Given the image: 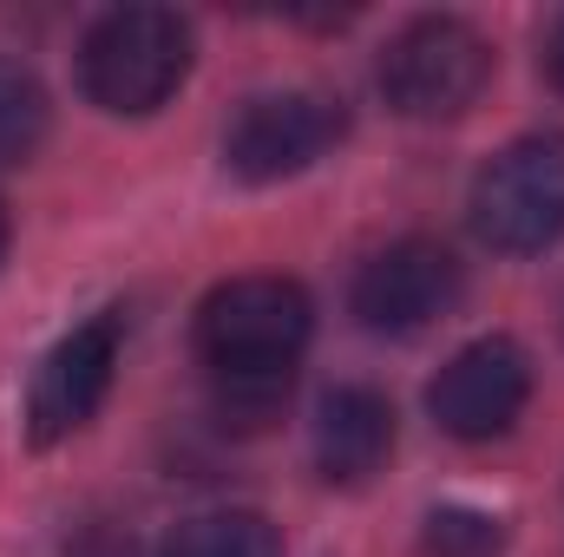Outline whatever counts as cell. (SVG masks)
Listing matches in <instances>:
<instances>
[{"instance_id":"5b68a950","label":"cell","mask_w":564,"mask_h":557,"mask_svg":"<svg viewBox=\"0 0 564 557\" xmlns=\"http://www.w3.org/2000/svg\"><path fill=\"white\" fill-rule=\"evenodd\" d=\"M119 354H126V315L119 308L86 315L73 335H59L46 348L33 387H26V433H33V446L73 439L86 419L106 407L112 374H119Z\"/></svg>"},{"instance_id":"277c9868","label":"cell","mask_w":564,"mask_h":557,"mask_svg":"<svg viewBox=\"0 0 564 557\" xmlns=\"http://www.w3.org/2000/svg\"><path fill=\"white\" fill-rule=\"evenodd\" d=\"M473 237L499 256H532L564 237V132H532L506 144L466 197Z\"/></svg>"},{"instance_id":"4fadbf2b","label":"cell","mask_w":564,"mask_h":557,"mask_svg":"<svg viewBox=\"0 0 564 557\" xmlns=\"http://www.w3.org/2000/svg\"><path fill=\"white\" fill-rule=\"evenodd\" d=\"M545 79H552V86L564 92V20L552 26V33H545Z\"/></svg>"},{"instance_id":"52a82bcc","label":"cell","mask_w":564,"mask_h":557,"mask_svg":"<svg viewBox=\"0 0 564 557\" xmlns=\"http://www.w3.org/2000/svg\"><path fill=\"white\" fill-rule=\"evenodd\" d=\"M453 302H459V256L446 243H426V237L375 250L348 288L355 321L375 335H414L433 315H446Z\"/></svg>"},{"instance_id":"3957f363","label":"cell","mask_w":564,"mask_h":557,"mask_svg":"<svg viewBox=\"0 0 564 557\" xmlns=\"http://www.w3.org/2000/svg\"><path fill=\"white\" fill-rule=\"evenodd\" d=\"M375 79L401 119H459L492 79V46L459 13H421L381 46Z\"/></svg>"},{"instance_id":"6da1fadb","label":"cell","mask_w":564,"mask_h":557,"mask_svg":"<svg viewBox=\"0 0 564 557\" xmlns=\"http://www.w3.org/2000/svg\"><path fill=\"white\" fill-rule=\"evenodd\" d=\"M315 308L289 276H237L204 295L197 354L217 381V407L243 426H263L289 401L295 354L308 348Z\"/></svg>"},{"instance_id":"7c38bea8","label":"cell","mask_w":564,"mask_h":557,"mask_svg":"<svg viewBox=\"0 0 564 557\" xmlns=\"http://www.w3.org/2000/svg\"><path fill=\"white\" fill-rule=\"evenodd\" d=\"M426 551L433 557H499L506 551V525L492 512H466V505H446L426 518Z\"/></svg>"},{"instance_id":"30bf717a","label":"cell","mask_w":564,"mask_h":557,"mask_svg":"<svg viewBox=\"0 0 564 557\" xmlns=\"http://www.w3.org/2000/svg\"><path fill=\"white\" fill-rule=\"evenodd\" d=\"M164 557H282V532L263 512H237V505L197 512L164 538Z\"/></svg>"},{"instance_id":"9c48e42d","label":"cell","mask_w":564,"mask_h":557,"mask_svg":"<svg viewBox=\"0 0 564 557\" xmlns=\"http://www.w3.org/2000/svg\"><path fill=\"white\" fill-rule=\"evenodd\" d=\"M394 452V407L375 387H335L315 414V466L335 485H361Z\"/></svg>"},{"instance_id":"5bb4252c","label":"cell","mask_w":564,"mask_h":557,"mask_svg":"<svg viewBox=\"0 0 564 557\" xmlns=\"http://www.w3.org/2000/svg\"><path fill=\"white\" fill-rule=\"evenodd\" d=\"M0 263H7V210H0Z\"/></svg>"},{"instance_id":"ba28073f","label":"cell","mask_w":564,"mask_h":557,"mask_svg":"<svg viewBox=\"0 0 564 557\" xmlns=\"http://www.w3.org/2000/svg\"><path fill=\"white\" fill-rule=\"evenodd\" d=\"M525 401H532V361L506 335L459 348L426 387V407L440 419V433H453V439H499L525 414Z\"/></svg>"},{"instance_id":"8992f818","label":"cell","mask_w":564,"mask_h":557,"mask_svg":"<svg viewBox=\"0 0 564 557\" xmlns=\"http://www.w3.org/2000/svg\"><path fill=\"white\" fill-rule=\"evenodd\" d=\"M348 132L341 99L328 92H263L250 99L230 132H224V164L243 184H282L295 171H308L315 157H328Z\"/></svg>"},{"instance_id":"8fae6325","label":"cell","mask_w":564,"mask_h":557,"mask_svg":"<svg viewBox=\"0 0 564 557\" xmlns=\"http://www.w3.org/2000/svg\"><path fill=\"white\" fill-rule=\"evenodd\" d=\"M46 139V86L33 66L0 59V164H26Z\"/></svg>"},{"instance_id":"7a4b0ae2","label":"cell","mask_w":564,"mask_h":557,"mask_svg":"<svg viewBox=\"0 0 564 557\" xmlns=\"http://www.w3.org/2000/svg\"><path fill=\"white\" fill-rule=\"evenodd\" d=\"M191 73V20L177 7H112L79 40V86L99 112L144 119Z\"/></svg>"}]
</instances>
